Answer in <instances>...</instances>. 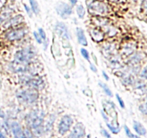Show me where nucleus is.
Masks as SVG:
<instances>
[{"label":"nucleus","instance_id":"0eeeda50","mask_svg":"<svg viewBox=\"0 0 147 138\" xmlns=\"http://www.w3.org/2000/svg\"><path fill=\"white\" fill-rule=\"evenodd\" d=\"M55 10L57 14L63 20H67L68 17L73 14V7L67 3L60 2L57 3L55 6Z\"/></svg>","mask_w":147,"mask_h":138},{"label":"nucleus","instance_id":"f3484780","mask_svg":"<svg viewBox=\"0 0 147 138\" xmlns=\"http://www.w3.org/2000/svg\"><path fill=\"white\" fill-rule=\"evenodd\" d=\"M90 34L96 42H101L104 39V33L98 29H93L90 31Z\"/></svg>","mask_w":147,"mask_h":138},{"label":"nucleus","instance_id":"f704fd0d","mask_svg":"<svg viewBox=\"0 0 147 138\" xmlns=\"http://www.w3.org/2000/svg\"><path fill=\"white\" fill-rule=\"evenodd\" d=\"M100 133H101L102 136L104 137H106V138L111 137V135H110V133L109 132V131H107L106 129H102L101 130H100Z\"/></svg>","mask_w":147,"mask_h":138},{"label":"nucleus","instance_id":"9b49d317","mask_svg":"<svg viewBox=\"0 0 147 138\" xmlns=\"http://www.w3.org/2000/svg\"><path fill=\"white\" fill-rule=\"evenodd\" d=\"M10 131L13 136L16 138H24V129L21 124L17 121H13L10 123Z\"/></svg>","mask_w":147,"mask_h":138},{"label":"nucleus","instance_id":"c03bdc74","mask_svg":"<svg viewBox=\"0 0 147 138\" xmlns=\"http://www.w3.org/2000/svg\"><path fill=\"white\" fill-rule=\"evenodd\" d=\"M146 102L147 103V96H146Z\"/></svg>","mask_w":147,"mask_h":138},{"label":"nucleus","instance_id":"39448f33","mask_svg":"<svg viewBox=\"0 0 147 138\" xmlns=\"http://www.w3.org/2000/svg\"><path fill=\"white\" fill-rule=\"evenodd\" d=\"M28 32V30L26 27H15L7 30L4 34V37L7 41H18L24 38Z\"/></svg>","mask_w":147,"mask_h":138},{"label":"nucleus","instance_id":"c85d7f7f","mask_svg":"<svg viewBox=\"0 0 147 138\" xmlns=\"http://www.w3.org/2000/svg\"><path fill=\"white\" fill-rule=\"evenodd\" d=\"M33 36H34V40H36V42H37L38 44H42L43 40H42V38L41 37V36L40 35V34H39L38 32L34 31V32H33Z\"/></svg>","mask_w":147,"mask_h":138},{"label":"nucleus","instance_id":"412c9836","mask_svg":"<svg viewBox=\"0 0 147 138\" xmlns=\"http://www.w3.org/2000/svg\"><path fill=\"white\" fill-rule=\"evenodd\" d=\"M98 84H99V86H100V88L103 89V91H104V93H106V94L109 97H112V96H113V92L111 91V90L110 88L108 86L107 84H106V83H103V82H102V81L99 82Z\"/></svg>","mask_w":147,"mask_h":138},{"label":"nucleus","instance_id":"4468645a","mask_svg":"<svg viewBox=\"0 0 147 138\" xmlns=\"http://www.w3.org/2000/svg\"><path fill=\"white\" fill-rule=\"evenodd\" d=\"M0 128L5 132L10 130V124L6 116L5 113L0 109Z\"/></svg>","mask_w":147,"mask_h":138},{"label":"nucleus","instance_id":"f8f14e48","mask_svg":"<svg viewBox=\"0 0 147 138\" xmlns=\"http://www.w3.org/2000/svg\"><path fill=\"white\" fill-rule=\"evenodd\" d=\"M13 13V9L10 7H4L0 11V27L3 24L11 17Z\"/></svg>","mask_w":147,"mask_h":138},{"label":"nucleus","instance_id":"20e7f679","mask_svg":"<svg viewBox=\"0 0 147 138\" xmlns=\"http://www.w3.org/2000/svg\"><path fill=\"white\" fill-rule=\"evenodd\" d=\"M86 5L90 14L105 15L109 12L107 4L100 0H86Z\"/></svg>","mask_w":147,"mask_h":138},{"label":"nucleus","instance_id":"2f4dec72","mask_svg":"<svg viewBox=\"0 0 147 138\" xmlns=\"http://www.w3.org/2000/svg\"><path fill=\"white\" fill-rule=\"evenodd\" d=\"M116 99H117L118 102H119V105H120L122 109H124V108H125V103H124V101H123V99H122V98L121 97V96H119L118 93H116Z\"/></svg>","mask_w":147,"mask_h":138},{"label":"nucleus","instance_id":"c756f323","mask_svg":"<svg viewBox=\"0 0 147 138\" xmlns=\"http://www.w3.org/2000/svg\"><path fill=\"white\" fill-rule=\"evenodd\" d=\"M139 109L143 114L147 115V103H142L140 106H139Z\"/></svg>","mask_w":147,"mask_h":138},{"label":"nucleus","instance_id":"473e14b6","mask_svg":"<svg viewBox=\"0 0 147 138\" xmlns=\"http://www.w3.org/2000/svg\"><path fill=\"white\" fill-rule=\"evenodd\" d=\"M140 77L142 78V79H145V80H147V65L142 69V70L140 73Z\"/></svg>","mask_w":147,"mask_h":138},{"label":"nucleus","instance_id":"b1692460","mask_svg":"<svg viewBox=\"0 0 147 138\" xmlns=\"http://www.w3.org/2000/svg\"><path fill=\"white\" fill-rule=\"evenodd\" d=\"M115 50V45L113 44H109L107 45H105L104 47V53L108 54L109 55L113 54V51Z\"/></svg>","mask_w":147,"mask_h":138},{"label":"nucleus","instance_id":"7c9ffc66","mask_svg":"<svg viewBox=\"0 0 147 138\" xmlns=\"http://www.w3.org/2000/svg\"><path fill=\"white\" fill-rule=\"evenodd\" d=\"M23 5H24V9H25L26 12H27V15H28L30 18H32L33 16V12H32V10L31 7H29V6L26 4H24Z\"/></svg>","mask_w":147,"mask_h":138},{"label":"nucleus","instance_id":"cd10ccee","mask_svg":"<svg viewBox=\"0 0 147 138\" xmlns=\"http://www.w3.org/2000/svg\"><path fill=\"white\" fill-rule=\"evenodd\" d=\"M80 53H81L83 58H85L86 60H88V61L90 60V54H89L88 51L86 48H84V47L80 48Z\"/></svg>","mask_w":147,"mask_h":138},{"label":"nucleus","instance_id":"a18cd8bd","mask_svg":"<svg viewBox=\"0 0 147 138\" xmlns=\"http://www.w3.org/2000/svg\"><path fill=\"white\" fill-rule=\"evenodd\" d=\"M134 1H136V0H134Z\"/></svg>","mask_w":147,"mask_h":138},{"label":"nucleus","instance_id":"58836bf2","mask_svg":"<svg viewBox=\"0 0 147 138\" xmlns=\"http://www.w3.org/2000/svg\"><path fill=\"white\" fill-rule=\"evenodd\" d=\"M48 43H49V40L48 39H46L45 40H43V45H44V50H46L47 48V46H48Z\"/></svg>","mask_w":147,"mask_h":138},{"label":"nucleus","instance_id":"a878e982","mask_svg":"<svg viewBox=\"0 0 147 138\" xmlns=\"http://www.w3.org/2000/svg\"><path fill=\"white\" fill-rule=\"evenodd\" d=\"M106 34L107 35L110 36V37H113V36L116 35L117 34V30L115 27H111V26H109L108 29H106Z\"/></svg>","mask_w":147,"mask_h":138},{"label":"nucleus","instance_id":"dca6fc26","mask_svg":"<svg viewBox=\"0 0 147 138\" xmlns=\"http://www.w3.org/2000/svg\"><path fill=\"white\" fill-rule=\"evenodd\" d=\"M133 128L134 129L135 132H136V135H138L139 136H144V135H146L147 131L146 128H145L144 126L139 122L134 121Z\"/></svg>","mask_w":147,"mask_h":138},{"label":"nucleus","instance_id":"2eb2a0df","mask_svg":"<svg viewBox=\"0 0 147 138\" xmlns=\"http://www.w3.org/2000/svg\"><path fill=\"white\" fill-rule=\"evenodd\" d=\"M56 120V116L55 114H50V116L47 117V119H46L45 122V131L47 133H50V132L53 129V126H54L55 122Z\"/></svg>","mask_w":147,"mask_h":138},{"label":"nucleus","instance_id":"ea45409f","mask_svg":"<svg viewBox=\"0 0 147 138\" xmlns=\"http://www.w3.org/2000/svg\"><path fill=\"white\" fill-rule=\"evenodd\" d=\"M102 75H103V77L104 78V79L106 80H109V79H110V78H109V75L106 73V71H104V70H103L102 71Z\"/></svg>","mask_w":147,"mask_h":138},{"label":"nucleus","instance_id":"4be33fe9","mask_svg":"<svg viewBox=\"0 0 147 138\" xmlns=\"http://www.w3.org/2000/svg\"><path fill=\"white\" fill-rule=\"evenodd\" d=\"M142 56L139 53H136V54L134 55L132 57H131L130 58V63L132 65H135V64H138L139 62L141 61L142 60Z\"/></svg>","mask_w":147,"mask_h":138},{"label":"nucleus","instance_id":"423d86ee","mask_svg":"<svg viewBox=\"0 0 147 138\" xmlns=\"http://www.w3.org/2000/svg\"><path fill=\"white\" fill-rule=\"evenodd\" d=\"M73 117L70 115L65 114L63 116L59 122L58 125H57V132L60 135H65L67 134L73 124Z\"/></svg>","mask_w":147,"mask_h":138},{"label":"nucleus","instance_id":"f257e3e1","mask_svg":"<svg viewBox=\"0 0 147 138\" xmlns=\"http://www.w3.org/2000/svg\"><path fill=\"white\" fill-rule=\"evenodd\" d=\"M36 55L37 50L32 46H27L16 52L14 60L22 64H30Z\"/></svg>","mask_w":147,"mask_h":138},{"label":"nucleus","instance_id":"9d476101","mask_svg":"<svg viewBox=\"0 0 147 138\" xmlns=\"http://www.w3.org/2000/svg\"><path fill=\"white\" fill-rule=\"evenodd\" d=\"M86 137V127L81 122H78L72 128L68 137L82 138Z\"/></svg>","mask_w":147,"mask_h":138},{"label":"nucleus","instance_id":"4c0bfd02","mask_svg":"<svg viewBox=\"0 0 147 138\" xmlns=\"http://www.w3.org/2000/svg\"><path fill=\"white\" fill-rule=\"evenodd\" d=\"M90 68L93 72H94V73H97V71H98L97 68H96V66H95L93 63H90Z\"/></svg>","mask_w":147,"mask_h":138},{"label":"nucleus","instance_id":"a19ab883","mask_svg":"<svg viewBox=\"0 0 147 138\" xmlns=\"http://www.w3.org/2000/svg\"><path fill=\"white\" fill-rule=\"evenodd\" d=\"M69 2L70 3V5L72 7H74V6H76L78 3V0H69Z\"/></svg>","mask_w":147,"mask_h":138},{"label":"nucleus","instance_id":"37998d69","mask_svg":"<svg viewBox=\"0 0 147 138\" xmlns=\"http://www.w3.org/2000/svg\"><path fill=\"white\" fill-rule=\"evenodd\" d=\"M109 1H113V2H115V3H123L125 2L126 0H109Z\"/></svg>","mask_w":147,"mask_h":138},{"label":"nucleus","instance_id":"bb28decb","mask_svg":"<svg viewBox=\"0 0 147 138\" xmlns=\"http://www.w3.org/2000/svg\"><path fill=\"white\" fill-rule=\"evenodd\" d=\"M24 137L31 138V137H34V134H33L32 130L30 127L27 126V127L24 129Z\"/></svg>","mask_w":147,"mask_h":138},{"label":"nucleus","instance_id":"6ab92c4d","mask_svg":"<svg viewBox=\"0 0 147 138\" xmlns=\"http://www.w3.org/2000/svg\"><path fill=\"white\" fill-rule=\"evenodd\" d=\"M29 1H30V7L32 10L33 14L35 15H38L40 12V8L37 0H29Z\"/></svg>","mask_w":147,"mask_h":138},{"label":"nucleus","instance_id":"79ce46f5","mask_svg":"<svg viewBox=\"0 0 147 138\" xmlns=\"http://www.w3.org/2000/svg\"><path fill=\"white\" fill-rule=\"evenodd\" d=\"M5 2H6L5 0H0V11L1 10V9H2V7H4Z\"/></svg>","mask_w":147,"mask_h":138},{"label":"nucleus","instance_id":"ddd939ff","mask_svg":"<svg viewBox=\"0 0 147 138\" xmlns=\"http://www.w3.org/2000/svg\"><path fill=\"white\" fill-rule=\"evenodd\" d=\"M76 36H77L78 42L80 45H81L82 46H84L86 47L88 45V43L87 38H86V36L85 34V32L81 27H77L76 28Z\"/></svg>","mask_w":147,"mask_h":138},{"label":"nucleus","instance_id":"393cba45","mask_svg":"<svg viewBox=\"0 0 147 138\" xmlns=\"http://www.w3.org/2000/svg\"><path fill=\"white\" fill-rule=\"evenodd\" d=\"M106 125H107L108 128H109V130H110L111 132H112V133L118 134V133H119V132H120L121 127H119V126H113V125L111 124L108 123V122H106Z\"/></svg>","mask_w":147,"mask_h":138},{"label":"nucleus","instance_id":"f03ea898","mask_svg":"<svg viewBox=\"0 0 147 138\" xmlns=\"http://www.w3.org/2000/svg\"><path fill=\"white\" fill-rule=\"evenodd\" d=\"M26 123L32 130L44 125L45 114L42 111L33 110L26 116Z\"/></svg>","mask_w":147,"mask_h":138},{"label":"nucleus","instance_id":"e433bc0d","mask_svg":"<svg viewBox=\"0 0 147 138\" xmlns=\"http://www.w3.org/2000/svg\"><path fill=\"white\" fill-rule=\"evenodd\" d=\"M142 7L145 12H147V0H143L142 1Z\"/></svg>","mask_w":147,"mask_h":138},{"label":"nucleus","instance_id":"7ed1b4c3","mask_svg":"<svg viewBox=\"0 0 147 138\" xmlns=\"http://www.w3.org/2000/svg\"><path fill=\"white\" fill-rule=\"evenodd\" d=\"M16 96L20 103L32 104L38 99V92L37 90L32 88L20 89L16 92Z\"/></svg>","mask_w":147,"mask_h":138},{"label":"nucleus","instance_id":"5701e85b","mask_svg":"<svg viewBox=\"0 0 147 138\" xmlns=\"http://www.w3.org/2000/svg\"><path fill=\"white\" fill-rule=\"evenodd\" d=\"M123 128H124L125 134H126L127 137H129V138H139V136L138 135H134V133H132L131 129H129V126H128L127 125H124Z\"/></svg>","mask_w":147,"mask_h":138},{"label":"nucleus","instance_id":"c9c22d12","mask_svg":"<svg viewBox=\"0 0 147 138\" xmlns=\"http://www.w3.org/2000/svg\"><path fill=\"white\" fill-rule=\"evenodd\" d=\"M101 115H102V117H103V119H104V121L106 122H109V116H107V114H106V113H105V112L103 110H101Z\"/></svg>","mask_w":147,"mask_h":138},{"label":"nucleus","instance_id":"aec40b11","mask_svg":"<svg viewBox=\"0 0 147 138\" xmlns=\"http://www.w3.org/2000/svg\"><path fill=\"white\" fill-rule=\"evenodd\" d=\"M76 13H77L78 17L80 19H83L86 16V9L83 7V4H78V5L76 6Z\"/></svg>","mask_w":147,"mask_h":138},{"label":"nucleus","instance_id":"72a5a7b5","mask_svg":"<svg viewBox=\"0 0 147 138\" xmlns=\"http://www.w3.org/2000/svg\"><path fill=\"white\" fill-rule=\"evenodd\" d=\"M37 32H38L39 34H40V35L41 36V37L42 38L43 40H45L46 39H47V36H46L45 31V30H43L42 27H39L38 31H37Z\"/></svg>","mask_w":147,"mask_h":138},{"label":"nucleus","instance_id":"6e6552de","mask_svg":"<svg viewBox=\"0 0 147 138\" xmlns=\"http://www.w3.org/2000/svg\"><path fill=\"white\" fill-rule=\"evenodd\" d=\"M54 30L56 34L62 38L67 40H70L71 39V34H70L68 27L63 22H57L55 25Z\"/></svg>","mask_w":147,"mask_h":138},{"label":"nucleus","instance_id":"a211bd4d","mask_svg":"<svg viewBox=\"0 0 147 138\" xmlns=\"http://www.w3.org/2000/svg\"><path fill=\"white\" fill-rule=\"evenodd\" d=\"M135 49H136V46L133 43H126L123 45V49H122V54L126 56L131 55L135 51Z\"/></svg>","mask_w":147,"mask_h":138},{"label":"nucleus","instance_id":"1a4fd4ad","mask_svg":"<svg viewBox=\"0 0 147 138\" xmlns=\"http://www.w3.org/2000/svg\"><path fill=\"white\" fill-rule=\"evenodd\" d=\"M24 22V17L22 14H17L15 16H11L8 19L4 24L1 25V29L3 30H9V29L13 28V27H18L20 24Z\"/></svg>","mask_w":147,"mask_h":138}]
</instances>
